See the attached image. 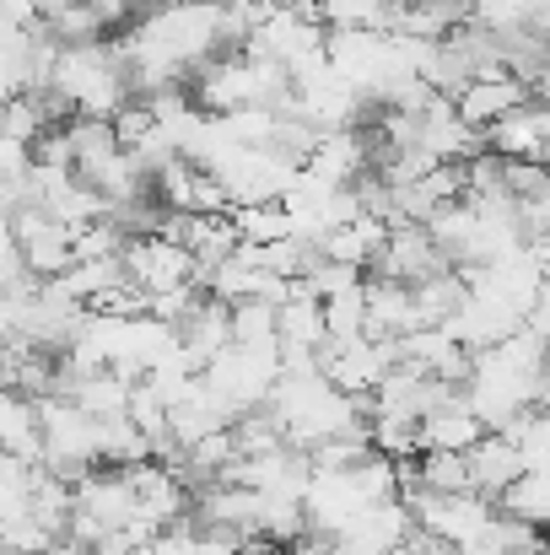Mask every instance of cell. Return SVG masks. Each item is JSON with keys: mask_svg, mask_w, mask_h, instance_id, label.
Returning <instances> with one entry per match:
<instances>
[{"mask_svg": "<svg viewBox=\"0 0 550 555\" xmlns=\"http://www.w3.org/2000/svg\"><path fill=\"white\" fill-rule=\"evenodd\" d=\"M546 377H550V346L535 330H519L513 340L470 357V372H464L459 393L481 415L486 431H508L513 421H524L535 410Z\"/></svg>", "mask_w": 550, "mask_h": 555, "instance_id": "6da1fadb", "label": "cell"}, {"mask_svg": "<svg viewBox=\"0 0 550 555\" xmlns=\"http://www.w3.org/2000/svg\"><path fill=\"white\" fill-rule=\"evenodd\" d=\"M394 367H399V346H394V340H378V335L324 340V351H319V372H324L335 388H346L351 399H367Z\"/></svg>", "mask_w": 550, "mask_h": 555, "instance_id": "52a82bcc", "label": "cell"}, {"mask_svg": "<svg viewBox=\"0 0 550 555\" xmlns=\"http://www.w3.org/2000/svg\"><path fill=\"white\" fill-rule=\"evenodd\" d=\"M443 270H453V264L443 259V248L432 243V232H426V227H410V221L388 227L383 254H378V264H372L378 281H399V286H421V281H432V275H443Z\"/></svg>", "mask_w": 550, "mask_h": 555, "instance_id": "ba28073f", "label": "cell"}, {"mask_svg": "<svg viewBox=\"0 0 550 555\" xmlns=\"http://www.w3.org/2000/svg\"><path fill=\"white\" fill-rule=\"evenodd\" d=\"M243 555H303L297 545H248Z\"/></svg>", "mask_w": 550, "mask_h": 555, "instance_id": "44dd1931", "label": "cell"}, {"mask_svg": "<svg viewBox=\"0 0 550 555\" xmlns=\"http://www.w3.org/2000/svg\"><path fill=\"white\" fill-rule=\"evenodd\" d=\"M174 335H179V357L194 372L210 367V362L232 346V308L216 302V297H200L179 324H174Z\"/></svg>", "mask_w": 550, "mask_h": 555, "instance_id": "4fadbf2b", "label": "cell"}, {"mask_svg": "<svg viewBox=\"0 0 550 555\" xmlns=\"http://www.w3.org/2000/svg\"><path fill=\"white\" fill-rule=\"evenodd\" d=\"M11 243L22 254V270L33 281H60L76 264V227H65L60 216H49L38 199H27L22 210H11Z\"/></svg>", "mask_w": 550, "mask_h": 555, "instance_id": "8992f818", "label": "cell"}, {"mask_svg": "<svg viewBox=\"0 0 550 555\" xmlns=\"http://www.w3.org/2000/svg\"><path fill=\"white\" fill-rule=\"evenodd\" d=\"M125 281L141 292V302H163L179 292H200V264L189 259V248L174 243L168 232H141L125 243Z\"/></svg>", "mask_w": 550, "mask_h": 555, "instance_id": "5b68a950", "label": "cell"}, {"mask_svg": "<svg viewBox=\"0 0 550 555\" xmlns=\"http://www.w3.org/2000/svg\"><path fill=\"white\" fill-rule=\"evenodd\" d=\"M189 98L210 114V119H227V114H243V108H286L292 103V76L248 49L238 54H221L210 60L194 81H189Z\"/></svg>", "mask_w": 550, "mask_h": 555, "instance_id": "3957f363", "label": "cell"}, {"mask_svg": "<svg viewBox=\"0 0 550 555\" xmlns=\"http://www.w3.org/2000/svg\"><path fill=\"white\" fill-rule=\"evenodd\" d=\"M265 415L281 431V442H292L303 453H319L330 442H357V437H367V404L351 399L346 388H335L319 372V362L281 372Z\"/></svg>", "mask_w": 550, "mask_h": 555, "instance_id": "7a4b0ae2", "label": "cell"}, {"mask_svg": "<svg viewBox=\"0 0 550 555\" xmlns=\"http://www.w3.org/2000/svg\"><path fill=\"white\" fill-rule=\"evenodd\" d=\"M529 103V87L519 81V76H508V70H491V76H475L464 92H453V108H459V119L470 125V130H491V125H502L513 108H524Z\"/></svg>", "mask_w": 550, "mask_h": 555, "instance_id": "8fae6325", "label": "cell"}, {"mask_svg": "<svg viewBox=\"0 0 550 555\" xmlns=\"http://www.w3.org/2000/svg\"><path fill=\"white\" fill-rule=\"evenodd\" d=\"M529 330L540 335L550 346V270H546V281H540V297H535V308H529Z\"/></svg>", "mask_w": 550, "mask_h": 555, "instance_id": "ffe728a7", "label": "cell"}, {"mask_svg": "<svg viewBox=\"0 0 550 555\" xmlns=\"http://www.w3.org/2000/svg\"><path fill=\"white\" fill-rule=\"evenodd\" d=\"M415 330H426L421 313H415V292L399 286V281H378V275H367V335L399 346V340L415 335Z\"/></svg>", "mask_w": 550, "mask_h": 555, "instance_id": "9a60e30c", "label": "cell"}, {"mask_svg": "<svg viewBox=\"0 0 550 555\" xmlns=\"http://www.w3.org/2000/svg\"><path fill=\"white\" fill-rule=\"evenodd\" d=\"M486 152H497L502 163L550 168V103L529 98V103L513 108L502 125H491V130H486Z\"/></svg>", "mask_w": 550, "mask_h": 555, "instance_id": "9c48e42d", "label": "cell"}, {"mask_svg": "<svg viewBox=\"0 0 550 555\" xmlns=\"http://www.w3.org/2000/svg\"><path fill=\"white\" fill-rule=\"evenodd\" d=\"M0 453L38 464V399L0 388Z\"/></svg>", "mask_w": 550, "mask_h": 555, "instance_id": "ac0fdd59", "label": "cell"}, {"mask_svg": "<svg viewBox=\"0 0 550 555\" xmlns=\"http://www.w3.org/2000/svg\"><path fill=\"white\" fill-rule=\"evenodd\" d=\"M486 437L481 415L464 404V393H453L443 410H432L421 421V453H470L475 442Z\"/></svg>", "mask_w": 550, "mask_h": 555, "instance_id": "2e32d148", "label": "cell"}, {"mask_svg": "<svg viewBox=\"0 0 550 555\" xmlns=\"http://www.w3.org/2000/svg\"><path fill=\"white\" fill-rule=\"evenodd\" d=\"M383 237H388V221H378V216L362 210L346 227L319 237V259H335V264H351V270H372L378 254H383Z\"/></svg>", "mask_w": 550, "mask_h": 555, "instance_id": "e0dca14e", "label": "cell"}, {"mask_svg": "<svg viewBox=\"0 0 550 555\" xmlns=\"http://www.w3.org/2000/svg\"><path fill=\"white\" fill-rule=\"evenodd\" d=\"M470 491L475 496H486V502H502L529 469H524V453H519V442L508 437V431H486L470 453Z\"/></svg>", "mask_w": 550, "mask_h": 555, "instance_id": "7c38bea8", "label": "cell"}, {"mask_svg": "<svg viewBox=\"0 0 550 555\" xmlns=\"http://www.w3.org/2000/svg\"><path fill=\"white\" fill-rule=\"evenodd\" d=\"M232 221H238L243 248H276V243L297 237V227L281 205H243V210H232Z\"/></svg>", "mask_w": 550, "mask_h": 555, "instance_id": "d6986e66", "label": "cell"}, {"mask_svg": "<svg viewBox=\"0 0 550 555\" xmlns=\"http://www.w3.org/2000/svg\"><path fill=\"white\" fill-rule=\"evenodd\" d=\"M399 367L421 372V377H437V383H464V372H470V351L437 324V330H415V335H405L399 340Z\"/></svg>", "mask_w": 550, "mask_h": 555, "instance_id": "5bb4252c", "label": "cell"}, {"mask_svg": "<svg viewBox=\"0 0 550 555\" xmlns=\"http://www.w3.org/2000/svg\"><path fill=\"white\" fill-rule=\"evenodd\" d=\"M281 372H286V362H281L276 340H232L210 367H200V383L227 410V421H243V415H259L270 404Z\"/></svg>", "mask_w": 550, "mask_h": 555, "instance_id": "277c9868", "label": "cell"}, {"mask_svg": "<svg viewBox=\"0 0 550 555\" xmlns=\"http://www.w3.org/2000/svg\"><path fill=\"white\" fill-rule=\"evenodd\" d=\"M152 194H157V205L174 210V216H221V210H227L221 184H216L200 163H189V157H174L168 168H157V173H152Z\"/></svg>", "mask_w": 550, "mask_h": 555, "instance_id": "30bf717a", "label": "cell"}]
</instances>
